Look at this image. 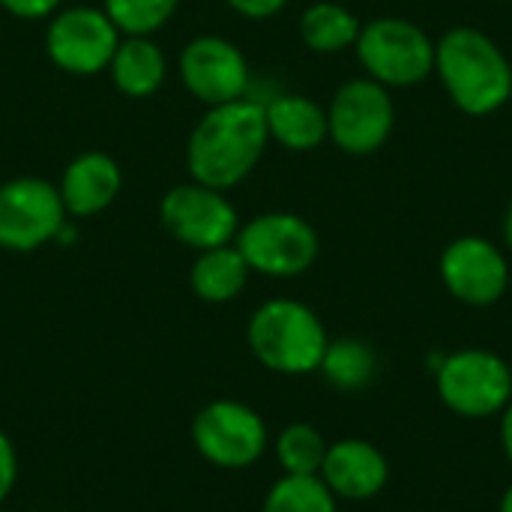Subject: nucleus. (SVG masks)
I'll return each instance as SVG.
<instances>
[{"instance_id": "obj_10", "label": "nucleus", "mask_w": 512, "mask_h": 512, "mask_svg": "<svg viewBox=\"0 0 512 512\" xmlns=\"http://www.w3.org/2000/svg\"><path fill=\"white\" fill-rule=\"evenodd\" d=\"M159 219L177 243H183L195 252L228 246V243H234V237L240 231L237 207L225 198V192L210 189L195 180L174 186L162 198Z\"/></svg>"}, {"instance_id": "obj_2", "label": "nucleus", "mask_w": 512, "mask_h": 512, "mask_svg": "<svg viewBox=\"0 0 512 512\" xmlns=\"http://www.w3.org/2000/svg\"><path fill=\"white\" fill-rule=\"evenodd\" d=\"M435 72L453 105L468 117H489L510 102V57L477 27H453L435 42Z\"/></svg>"}, {"instance_id": "obj_17", "label": "nucleus", "mask_w": 512, "mask_h": 512, "mask_svg": "<svg viewBox=\"0 0 512 512\" xmlns=\"http://www.w3.org/2000/svg\"><path fill=\"white\" fill-rule=\"evenodd\" d=\"M108 75L123 96L147 99L165 84L168 60L150 36H123L108 63Z\"/></svg>"}, {"instance_id": "obj_19", "label": "nucleus", "mask_w": 512, "mask_h": 512, "mask_svg": "<svg viewBox=\"0 0 512 512\" xmlns=\"http://www.w3.org/2000/svg\"><path fill=\"white\" fill-rule=\"evenodd\" d=\"M318 372L339 393H360L378 378V354L366 339H330Z\"/></svg>"}, {"instance_id": "obj_8", "label": "nucleus", "mask_w": 512, "mask_h": 512, "mask_svg": "<svg viewBox=\"0 0 512 512\" xmlns=\"http://www.w3.org/2000/svg\"><path fill=\"white\" fill-rule=\"evenodd\" d=\"M330 141L348 156H369L387 144L396 126V105L384 84L372 78L345 81L327 105Z\"/></svg>"}, {"instance_id": "obj_27", "label": "nucleus", "mask_w": 512, "mask_h": 512, "mask_svg": "<svg viewBox=\"0 0 512 512\" xmlns=\"http://www.w3.org/2000/svg\"><path fill=\"white\" fill-rule=\"evenodd\" d=\"M501 447L512 465V402L501 411Z\"/></svg>"}, {"instance_id": "obj_24", "label": "nucleus", "mask_w": 512, "mask_h": 512, "mask_svg": "<svg viewBox=\"0 0 512 512\" xmlns=\"http://www.w3.org/2000/svg\"><path fill=\"white\" fill-rule=\"evenodd\" d=\"M18 480V453L15 444L0 432V504L12 495Z\"/></svg>"}, {"instance_id": "obj_20", "label": "nucleus", "mask_w": 512, "mask_h": 512, "mask_svg": "<svg viewBox=\"0 0 512 512\" xmlns=\"http://www.w3.org/2000/svg\"><path fill=\"white\" fill-rule=\"evenodd\" d=\"M360 18L342 3H312L300 15V39L315 54H339L357 45Z\"/></svg>"}, {"instance_id": "obj_4", "label": "nucleus", "mask_w": 512, "mask_h": 512, "mask_svg": "<svg viewBox=\"0 0 512 512\" xmlns=\"http://www.w3.org/2000/svg\"><path fill=\"white\" fill-rule=\"evenodd\" d=\"M432 375L438 399L465 420L498 417L512 402V369L495 351L462 348L444 354Z\"/></svg>"}, {"instance_id": "obj_23", "label": "nucleus", "mask_w": 512, "mask_h": 512, "mask_svg": "<svg viewBox=\"0 0 512 512\" xmlns=\"http://www.w3.org/2000/svg\"><path fill=\"white\" fill-rule=\"evenodd\" d=\"M180 0H105V15L123 36H153L171 21Z\"/></svg>"}, {"instance_id": "obj_16", "label": "nucleus", "mask_w": 512, "mask_h": 512, "mask_svg": "<svg viewBox=\"0 0 512 512\" xmlns=\"http://www.w3.org/2000/svg\"><path fill=\"white\" fill-rule=\"evenodd\" d=\"M264 114H267L270 141L282 144L285 150L309 153V150H318L330 138L327 108L309 96L279 93L270 102H264Z\"/></svg>"}, {"instance_id": "obj_15", "label": "nucleus", "mask_w": 512, "mask_h": 512, "mask_svg": "<svg viewBox=\"0 0 512 512\" xmlns=\"http://www.w3.org/2000/svg\"><path fill=\"white\" fill-rule=\"evenodd\" d=\"M57 189L72 219H90L120 198L123 171L114 156L102 150H87L66 165Z\"/></svg>"}, {"instance_id": "obj_3", "label": "nucleus", "mask_w": 512, "mask_h": 512, "mask_svg": "<svg viewBox=\"0 0 512 512\" xmlns=\"http://www.w3.org/2000/svg\"><path fill=\"white\" fill-rule=\"evenodd\" d=\"M246 339L264 369L288 378L318 372L330 345L318 312L291 297L261 303L249 318Z\"/></svg>"}, {"instance_id": "obj_22", "label": "nucleus", "mask_w": 512, "mask_h": 512, "mask_svg": "<svg viewBox=\"0 0 512 512\" xmlns=\"http://www.w3.org/2000/svg\"><path fill=\"white\" fill-rule=\"evenodd\" d=\"M261 512H339V501L321 477L282 474V480L270 486Z\"/></svg>"}, {"instance_id": "obj_29", "label": "nucleus", "mask_w": 512, "mask_h": 512, "mask_svg": "<svg viewBox=\"0 0 512 512\" xmlns=\"http://www.w3.org/2000/svg\"><path fill=\"white\" fill-rule=\"evenodd\" d=\"M498 512H512V483L507 486V492L501 495V504H498Z\"/></svg>"}, {"instance_id": "obj_9", "label": "nucleus", "mask_w": 512, "mask_h": 512, "mask_svg": "<svg viewBox=\"0 0 512 512\" xmlns=\"http://www.w3.org/2000/svg\"><path fill=\"white\" fill-rule=\"evenodd\" d=\"M69 219L60 189L42 177H15L0 186V249L36 252L54 243Z\"/></svg>"}, {"instance_id": "obj_14", "label": "nucleus", "mask_w": 512, "mask_h": 512, "mask_svg": "<svg viewBox=\"0 0 512 512\" xmlns=\"http://www.w3.org/2000/svg\"><path fill=\"white\" fill-rule=\"evenodd\" d=\"M318 477L336 501H372L390 483V462L372 441L342 438L327 447Z\"/></svg>"}, {"instance_id": "obj_26", "label": "nucleus", "mask_w": 512, "mask_h": 512, "mask_svg": "<svg viewBox=\"0 0 512 512\" xmlns=\"http://www.w3.org/2000/svg\"><path fill=\"white\" fill-rule=\"evenodd\" d=\"M225 3L243 18H273L276 12L285 9L288 0H225Z\"/></svg>"}, {"instance_id": "obj_5", "label": "nucleus", "mask_w": 512, "mask_h": 512, "mask_svg": "<svg viewBox=\"0 0 512 512\" xmlns=\"http://www.w3.org/2000/svg\"><path fill=\"white\" fill-rule=\"evenodd\" d=\"M354 48L366 78L384 84L387 90L414 87L435 72V42L408 18L384 15L363 24Z\"/></svg>"}, {"instance_id": "obj_6", "label": "nucleus", "mask_w": 512, "mask_h": 512, "mask_svg": "<svg viewBox=\"0 0 512 512\" xmlns=\"http://www.w3.org/2000/svg\"><path fill=\"white\" fill-rule=\"evenodd\" d=\"M234 246L252 273L270 279H294L306 273L321 252L318 231L297 213H261L240 225Z\"/></svg>"}, {"instance_id": "obj_11", "label": "nucleus", "mask_w": 512, "mask_h": 512, "mask_svg": "<svg viewBox=\"0 0 512 512\" xmlns=\"http://www.w3.org/2000/svg\"><path fill=\"white\" fill-rule=\"evenodd\" d=\"M123 33L96 6H72L54 12L45 30V51L51 63L69 75L108 72V63L120 45Z\"/></svg>"}, {"instance_id": "obj_21", "label": "nucleus", "mask_w": 512, "mask_h": 512, "mask_svg": "<svg viewBox=\"0 0 512 512\" xmlns=\"http://www.w3.org/2000/svg\"><path fill=\"white\" fill-rule=\"evenodd\" d=\"M327 438L309 426V423H291L276 438V462L282 474L291 477H318L324 456H327Z\"/></svg>"}, {"instance_id": "obj_1", "label": "nucleus", "mask_w": 512, "mask_h": 512, "mask_svg": "<svg viewBox=\"0 0 512 512\" xmlns=\"http://www.w3.org/2000/svg\"><path fill=\"white\" fill-rule=\"evenodd\" d=\"M270 144L264 102L243 96L207 108L186 144V168L195 183L210 189H234L261 162Z\"/></svg>"}, {"instance_id": "obj_28", "label": "nucleus", "mask_w": 512, "mask_h": 512, "mask_svg": "<svg viewBox=\"0 0 512 512\" xmlns=\"http://www.w3.org/2000/svg\"><path fill=\"white\" fill-rule=\"evenodd\" d=\"M504 240H507V249L512 252V204L510 210H507V216H504Z\"/></svg>"}, {"instance_id": "obj_25", "label": "nucleus", "mask_w": 512, "mask_h": 512, "mask_svg": "<svg viewBox=\"0 0 512 512\" xmlns=\"http://www.w3.org/2000/svg\"><path fill=\"white\" fill-rule=\"evenodd\" d=\"M63 0H0V6L15 15V18H24V21H39V18H48L60 9Z\"/></svg>"}, {"instance_id": "obj_12", "label": "nucleus", "mask_w": 512, "mask_h": 512, "mask_svg": "<svg viewBox=\"0 0 512 512\" xmlns=\"http://www.w3.org/2000/svg\"><path fill=\"white\" fill-rule=\"evenodd\" d=\"M441 282L465 306L483 309L495 306L510 288V261L507 255L480 234L456 237L441 252Z\"/></svg>"}, {"instance_id": "obj_18", "label": "nucleus", "mask_w": 512, "mask_h": 512, "mask_svg": "<svg viewBox=\"0 0 512 512\" xmlns=\"http://www.w3.org/2000/svg\"><path fill=\"white\" fill-rule=\"evenodd\" d=\"M249 264L240 255L234 243L204 249L198 252L192 270H189V285L204 303H231L234 297L243 294L249 282Z\"/></svg>"}, {"instance_id": "obj_13", "label": "nucleus", "mask_w": 512, "mask_h": 512, "mask_svg": "<svg viewBox=\"0 0 512 512\" xmlns=\"http://www.w3.org/2000/svg\"><path fill=\"white\" fill-rule=\"evenodd\" d=\"M180 81L207 108L249 96V63L225 36H195L180 51Z\"/></svg>"}, {"instance_id": "obj_7", "label": "nucleus", "mask_w": 512, "mask_h": 512, "mask_svg": "<svg viewBox=\"0 0 512 512\" xmlns=\"http://www.w3.org/2000/svg\"><path fill=\"white\" fill-rule=\"evenodd\" d=\"M192 444L210 465L225 471H243L264 456L270 435L267 423L255 408L237 399H216L195 414Z\"/></svg>"}]
</instances>
